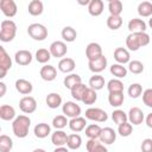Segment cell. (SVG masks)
<instances>
[{"label": "cell", "instance_id": "obj_1", "mask_svg": "<svg viewBox=\"0 0 152 152\" xmlns=\"http://www.w3.org/2000/svg\"><path fill=\"white\" fill-rule=\"evenodd\" d=\"M150 43V36L146 32H131L126 38V46L131 51H137L141 46H146Z\"/></svg>", "mask_w": 152, "mask_h": 152}, {"label": "cell", "instance_id": "obj_2", "mask_svg": "<svg viewBox=\"0 0 152 152\" xmlns=\"http://www.w3.org/2000/svg\"><path fill=\"white\" fill-rule=\"evenodd\" d=\"M30 125H31V120L28 116L26 115H19L15 116V119L12 122V131L13 134L17 138H26L28 134V129H30Z\"/></svg>", "mask_w": 152, "mask_h": 152}, {"label": "cell", "instance_id": "obj_3", "mask_svg": "<svg viewBox=\"0 0 152 152\" xmlns=\"http://www.w3.org/2000/svg\"><path fill=\"white\" fill-rule=\"evenodd\" d=\"M17 34V25L13 20L6 19L0 24V40L4 43H10L14 39Z\"/></svg>", "mask_w": 152, "mask_h": 152}, {"label": "cell", "instance_id": "obj_4", "mask_svg": "<svg viewBox=\"0 0 152 152\" xmlns=\"http://www.w3.org/2000/svg\"><path fill=\"white\" fill-rule=\"evenodd\" d=\"M27 33H28V36H30L32 39L38 40V42H42V40H44V39L48 37V28H46L43 24L34 23V24L28 25V27H27Z\"/></svg>", "mask_w": 152, "mask_h": 152}, {"label": "cell", "instance_id": "obj_5", "mask_svg": "<svg viewBox=\"0 0 152 152\" xmlns=\"http://www.w3.org/2000/svg\"><path fill=\"white\" fill-rule=\"evenodd\" d=\"M86 119L91 120V121H96V122H104V121H107L108 115L101 108L90 107L86 110Z\"/></svg>", "mask_w": 152, "mask_h": 152}, {"label": "cell", "instance_id": "obj_6", "mask_svg": "<svg viewBox=\"0 0 152 152\" xmlns=\"http://www.w3.org/2000/svg\"><path fill=\"white\" fill-rule=\"evenodd\" d=\"M12 68V59L4 46H0V78H4Z\"/></svg>", "mask_w": 152, "mask_h": 152}, {"label": "cell", "instance_id": "obj_7", "mask_svg": "<svg viewBox=\"0 0 152 152\" xmlns=\"http://www.w3.org/2000/svg\"><path fill=\"white\" fill-rule=\"evenodd\" d=\"M19 108L25 114H31L37 109V101L32 96H24L19 101Z\"/></svg>", "mask_w": 152, "mask_h": 152}, {"label": "cell", "instance_id": "obj_8", "mask_svg": "<svg viewBox=\"0 0 152 152\" xmlns=\"http://www.w3.org/2000/svg\"><path fill=\"white\" fill-rule=\"evenodd\" d=\"M88 66H89V70L93 71L94 74H99L101 71H103L107 66V58L101 55L94 59H90L88 61Z\"/></svg>", "mask_w": 152, "mask_h": 152}, {"label": "cell", "instance_id": "obj_9", "mask_svg": "<svg viewBox=\"0 0 152 152\" xmlns=\"http://www.w3.org/2000/svg\"><path fill=\"white\" fill-rule=\"evenodd\" d=\"M0 10L6 17L12 18L17 14L18 7L14 0H0Z\"/></svg>", "mask_w": 152, "mask_h": 152}, {"label": "cell", "instance_id": "obj_10", "mask_svg": "<svg viewBox=\"0 0 152 152\" xmlns=\"http://www.w3.org/2000/svg\"><path fill=\"white\" fill-rule=\"evenodd\" d=\"M63 114L66 115L68 118H75V116H80L81 115V107L72 101H66L63 107H62Z\"/></svg>", "mask_w": 152, "mask_h": 152}, {"label": "cell", "instance_id": "obj_11", "mask_svg": "<svg viewBox=\"0 0 152 152\" xmlns=\"http://www.w3.org/2000/svg\"><path fill=\"white\" fill-rule=\"evenodd\" d=\"M50 52L52 55V57H56V58H61L63 56H65L66 51H68V48H66V44L64 42H61V40H56L53 43H51L50 45Z\"/></svg>", "mask_w": 152, "mask_h": 152}, {"label": "cell", "instance_id": "obj_12", "mask_svg": "<svg viewBox=\"0 0 152 152\" xmlns=\"http://www.w3.org/2000/svg\"><path fill=\"white\" fill-rule=\"evenodd\" d=\"M99 139L104 145H112L116 140V132L112 127H104V128H102Z\"/></svg>", "mask_w": 152, "mask_h": 152}, {"label": "cell", "instance_id": "obj_13", "mask_svg": "<svg viewBox=\"0 0 152 152\" xmlns=\"http://www.w3.org/2000/svg\"><path fill=\"white\" fill-rule=\"evenodd\" d=\"M127 115H128V120L132 125L138 126V125L142 124V121H144V113L139 107H132Z\"/></svg>", "mask_w": 152, "mask_h": 152}, {"label": "cell", "instance_id": "obj_14", "mask_svg": "<svg viewBox=\"0 0 152 152\" xmlns=\"http://www.w3.org/2000/svg\"><path fill=\"white\" fill-rule=\"evenodd\" d=\"M14 61L19 65H28L32 62V53L28 50H19L14 55Z\"/></svg>", "mask_w": 152, "mask_h": 152}, {"label": "cell", "instance_id": "obj_15", "mask_svg": "<svg viewBox=\"0 0 152 152\" xmlns=\"http://www.w3.org/2000/svg\"><path fill=\"white\" fill-rule=\"evenodd\" d=\"M101 55H103V53H102V48H101L100 44L93 42V43H89L87 45V48H86V56H87L88 61L94 59V58H96V57H99Z\"/></svg>", "mask_w": 152, "mask_h": 152}, {"label": "cell", "instance_id": "obj_16", "mask_svg": "<svg viewBox=\"0 0 152 152\" xmlns=\"http://www.w3.org/2000/svg\"><path fill=\"white\" fill-rule=\"evenodd\" d=\"M68 134L62 131V129H56L52 134H51V142L55 145V146H63V145H66L68 142Z\"/></svg>", "mask_w": 152, "mask_h": 152}, {"label": "cell", "instance_id": "obj_17", "mask_svg": "<svg viewBox=\"0 0 152 152\" xmlns=\"http://www.w3.org/2000/svg\"><path fill=\"white\" fill-rule=\"evenodd\" d=\"M15 89L23 95H28L32 93L33 87L30 81H27L25 78H19L15 81Z\"/></svg>", "mask_w": 152, "mask_h": 152}, {"label": "cell", "instance_id": "obj_18", "mask_svg": "<svg viewBox=\"0 0 152 152\" xmlns=\"http://www.w3.org/2000/svg\"><path fill=\"white\" fill-rule=\"evenodd\" d=\"M57 76V70L53 65H50V64H46L44 65L42 69H40V77L44 80V81H53Z\"/></svg>", "mask_w": 152, "mask_h": 152}, {"label": "cell", "instance_id": "obj_19", "mask_svg": "<svg viewBox=\"0 0 152 152\" xmlns=\"http://www.w3.org/2000/svg\"><path fill=\"white\" fill-rule=\"evenodd\" d=\"M33 133L38 139H44L51 133V127H50V125H48L45 122H40L34 126Z\"/></svg>", "mask_w": 152, "mask_h": 152}, {"label": "cell", "instance_id": "obj_20", "mask_svg": "<svg viewBox=\"0 0 152 152\" xmlns=\"http://www.w3.org/2000/svg\"><path fill=\"white\" fill-rule=\"evenodd\" d=\"M129 32H145L146 31V23L142 19L133 18L128 21L127 25Z\"/></svg>", "mask_w": 152, "mask_h": 152}, {"label": "cell", "instance_id": "obj_21", "mask_svg": "<svg viewBox=\"0 0 152 152\" xmlns=\"http://www.w3.org/2000/svg\"><path fill=\"white\" fill-rule=\"evenodd\" d=\"M88 12L93 17H99L103 12V0H91L88 5Z\"/></svg>", "mask_w": 152, "mask_h": 152}, {"label": "cell", "instance_id": "obj_22", "mask_svg": "<svg viewBox=\"0 0 152 152\" xmlns=\"http://www.w3.org/2000/svg\"><path fill=\"white\" fill-rule=\"evenodd\" d=\"M86 118H82V116H75V118H71V120L69 121V128L72 131V132H81L86 128Z\"/></svg>", "mask_w": 152, "mask_h": 152}, {"label": "cell", "instance_id": "obj_23", "mask_svg": "<svg viewBox=\"0 0 152 152\" xmlns=\"http://www.w3.org/2000/svg\"><path fill=\"white\" fill-rule=\"evenodd\" d=\"M114 58L120 64H126V63H128L131 61L129 52L125 48H116L115 51H114Z\"/></svg>", "mask_w": 152, "mask_h": 152}, {"label": "cell", "instance_id": "obj_24", "mask_svg": "<svg viewBox=\"0 0 152 152\" xmlns=\"http://www.w3.org/2000/svg\"><path fill=\"white\" fill-rule=\"evenodd\" d=\"M76 66V63L72 58H69V57H65V58H62L59 62H58V69L59 71L62 72H71Z\"/></svg>", "mask_w": 152, "mask_h": 152}, {"label": "cell", "instance_id": "obj_25", "mask_svg": "<svg viewBox=\"0 0 152 152\" xmlns=\"http://www.w3.org/2000/svg\"><path fill=\"white\" fill-rule=\"evenodd\" d=\"M86 148L88 152H97V151L107 152V147L104 146V144H102L101 140L99 141L97 139H89L86 144Z\"/></svg>", "mask_w": 152, "mask_h": 152}, {"label": "cell", "instance_id": "obj_26", "mask_svg": "<svg viewBox=\"0 0 152 152\" xmlns=\"http://www.w3.org/2000/svg\"><path fill=\"white\" fill-rule=\"evenodd\" d=\"M0 118L5 121H11L15 119V110L10 104H2L0 107Z\"/></svg>", "mask_w": 152, "mask_h": 152}, {"label": "cell", "instance_id": "obj_27", "mask_svg": "<svg viewBox=\"0 0 152 152\" xmlns=\"http://www.w3.org/2000/svg\"><path fill=\"white\" fill-rule=\"evenodd\" d=\"M28 13L33 17H37V15H40L44 11V5L40 0H31L30 4H28Z\"/></svg>", "mask_w": 152, "mask_h": 152}, {"label": "cell", "instance_id": "obj_28", "mask_svg": "<svg viewBox=\"0 0 152 152\" xmlns=\"http://www.w3.org/2000/svg\"><path fill=\"white\" fill-rule=\"evenodd\" d=\"M46 104L49 108L51 109H55V108H58L61 104H62V97L59 94L57 93H50L48 96H46Z\"/></svg>", "mask_w": 152, "mask_h": 152}, {"label": "cell", "instance_id": "obj_29", "mask_svg": "<svg viewBox=\"0 0 152 152\" xmlns=\"http://www.w3.org/2000/svg\"><path fill=\"white\" fill-rule=\"evenodd\" d=\"M124 93L122 91H115V93H109L108 95V102L113 107H120L124 103Z\"/></svg>", "mask_w": 152, "mask_h": 152}, {"label": "cell", "instance_id": "obj_30", "mask_svg": "<svg viewBox=\"0 0 152 152\" xmlns=\"http://www.w3.org/2000/svg\"><path fill=\"white\" fill-rule=\"evenodd\" d=\"M87 88H88V87H87L86 84H83L82 82L78 83V84H76L75 87H72V88L70 89L71 96H72L76 101H82V97H83V95H84Z\"/></svg>", "mask_w": 152, "mask_h": 152}, {"label": "cell", "instance_id": "obj_31", "mask_svg": "<svg viewBox=\"0 0 152 152\" xmlns=\"http://www.w3.org/2000/svg\"><path fill=\"white\" fill-rule=\"evenodd\" d=\"M102 128L96 124H90L86 127V135L89 139H99Z\"/></svg>", "mask_w": 152, "mask_h": 152}, {"label": "cell", "instance_id": "obj_32", "mask_svg": "<svg viewBox=\"0 0 152 152\" xmlns=\"http://www.w3.org/2000/svg\"><path fill=\"white\" fill-rule=\"evenodd\" d=\"M109 70H110V74L116 78H124L127 76V69L126 66H124V64H120V63L113 64Z\"/></svg>", "mask_w": 152, "mask_h": 152}, {"label": "cell", "instance_id": "obj_33", "mask_svg": "<svg viewBox=\"0 0 152 152\" xmlns=\"http://www.w3.org/2000/svg\"><path fill=\"white\" fill-rule=\"evenodd\" d=\"M138 14L140 17H151L152 15V2L150 1H142L138 5Z\"/></svg>", "mask_w": 152, "mask_h": 152}, {"label": "cell", "instance_id": "obj_34", "mask_svg": "<svg viewBox=\"0 0 152 152\" xmlns=\"http://www.w3.org/2000/svg\"><path fill=\"white\" fill-rule=\"evenodd\" d=\"M82 82V78L80 75L77 74H69L68 76H65L63 83H64V87L68 88V89H71L72 87H75L76 84L81 83Z\"/></svg>", "mask_w": 152, "mask_h": 152}, {"label": "cell", "instance_id": "obj_35", "mask_svg": "<svg viewBox=\"0 0 152 152\" xmlns=\"http://www.w3.org/2000/svg\"><path fill=\"white\" fill-rule=\"evenodd\" d=\"M82 145V138L80 134H70L68 137V142L66 146L69 147V150H78Z\"/></svg>", "mask_w": 152, "mask_h": 152}, {"label": "cell", "instance_id": "obj_36", "mask_svg": "<svg viewBox=\"0 0 152 152\" xmlns=\"http://www.w3.org/2000/svg\"><path fill=\"white\" fill-rule=\"evenodd\" d=\"M96 100H97L96 90L93 89V88H90V87L87 88V90H86V93H84V95L82 97V102L84 104H93V103L96 102Z\"/></svg>", "mask_w": 152, "mask_h": 152}, {"label": "cell", "instance_id": "obj_37", "mask_svg": "<svg viewBox=\"0 0 152 152\" xmlns=\"http://www.w3.org/2000/svg\"><path fill=\"white\" fill-rule=\"evenodd\" d=\"M62 38L65 40V42H69V43H71V42H74L75 39H76V37H77V32H76V30L74 28V27H71V26H65L63 30H62Z\"/></svg>", "mask_w": 152, "mask_h": 152}, {"label": "cell", "instance_id": "obj_38", "mask_svg": "<svg viewBox=\"0 0 152 152\" xmlns=\"http://www.w3.org/2000/svg\"><path fill=\"white\" fill-rule=\"evenodd\" d=\"M89 87L95 89V90H100L104 87V78L101 76V75H97L95 74L94 76L90 77L89 80Z\"/></svg>", "mask_w": 152, "mask_h": 152}, {"label": "cell", "instance_id": "obj_39", "mask_svg": "<svg viewBox=\"0 0 152 152\" xmlns=\"http://www.w3.org/2000/svg\"><path fill=\"white\" fill-rule=\"evenodd\" d=\"M108 11L113 15H120L124 11V5L120 0H112L108 4Z\"/></svg>", "mask_w": 152, "mask_h": 152}, {"label": "cell", "instance_id": "obj_40", "mask_svg": "<svg viewBox=\"0 0 152 152\" xmlns=\"http://www.w3.org/2000/svg\"><path fill=\"white\" fill-rule=\"evenodd\" d=\"M122 25V18L120 15H113L110 14L108 18H107V26L108 28L110 30H118L120 28Z\"/></svg>", "mask_w": 152, "mask_h": 152}, {"label": "cell", "instance_id": "obj_41", "mask_svg": "<svg viewBox=\"0 0 152 152\" xmlns=\"http://www.w3.org/2000/svg\"><path fill=\"white\" fill-rule=\"evenodd\" d=\"M51 52L50 50H46V49H38L37 52H36V59L38 63H42V64H45L50 61L51 58Z\"/></svg>", "mask_w": 152, "mask_h": 152}, {"label": "cell", "instance_id": "obj_42", "mask_svg": "<svg viewBox=\"0 0 152 152\" xmlns=\"http://www.w3.org/2000/svg\"><path fill=\"white\" fill-rule=\"evenodd\" d=\"M12 148H13L12 139L6 134L0 135V151L1 152H10Z\"/></svg>", "mask_w": 152, "mask_h": 152}, {"label": "cell", "instance_id": "obj_43", "mask_svg": "<svg viewBox=\"0 0 152 152\" xmlns=\"http://www.w3.org/2000/svg\"><path fill=\"white\" fill-rule=\"evenodd\" d=\"M107 89L109 93H115V91H124V83L119 78H113L108 81L107 83Z\"/></svg>", "mask_w": 152, "mask_h": 152}, {"label": "cell", "instance_id": "obj_44", "mask_svg": "<svg viewBox=\"0 0 152 152\" xmlns=\"http://www.w3.org/2000/svg\"><path fill=\"white\" fill-rule=\"evenodd\" d=\"M112 119H113V121L119 126L120 124H122V122H125V121L128 120V115H127L124 110H121V109H115V110H113V113H112Z\"/></svg>", "mask_w": 152, "mask_h": 152}, {"label": "cell", "instance_id": "obj_45", "mask_svg": "<svg viewBox=\"0 0 152 152\" xmlns=\"http://www.w3.org/2000/svg\"><path fill=\"white\" fill-rule=\"evenodd\" d=\"M132 131H133V127H132V124L131 122H122L119 125L118 127V133L121 135V137H129L132 134Z\"/></svg>", "mask_w": 152, "mask_h": 152}, {"label": "cell", "instance_id": "obj_46", "mask_svg": "<svg viewBox=\"0 0 152 152\" xmlns=\"http://www.w3.org/2000/svg\"><path fill=\"white\" fill-rule=\"evenodd\" d=\"M128 95L132 97V99H137L141 95L142 93V87L140 83H132L129 87H128V90H127Z\"/></svg>", "mask_w": 152, "mask_h": 152}, {"label": "cell", "instance_id": "obj_47", "mask_svg": "<svg viewBox=\"0 0 152 152\" xmlns=\"http://www.w3.org/2000/svg\"><path fill=\"white\" fill-rule=\"evenodd\" d=\"M66 125H69V121L66 120V115H57L52 120V126L56 129H62Z\"/></svg>", "mask_w": 152, "mask_h": 152}, {"label": "cell", "instance_id": "obj_48", "mask_svg": "<svg viewBox=\"0 0 152 152\" xmlns=\"http://www.w3.org/2000/svg\"><path fill=\"white\" fill-rule=\"evenodd\" d=\"M128 70L132 74H141L144 71V64L140 61H129L128 62Z\"/></svg>", "mask_w": 152, "mask_h": 152}, {"label": "cell", "instance_id": "obj_49", "mask_svg": "<svg viewBox=\"0 0 152 152\" xmlns=\"http://www.w3.org/2000/svg\"><path fill=\"white\" fill-rule=\"evenodd\" d=\"M142 102L147 107L152 108V88H148L142 93Z\"/></svg>", "mask_w": 152, "mask_h": 152}, {"label": "cell", "instance_id": "obj_50", "mask_svg": "<svg viewBox=\"0 0 152 152\" xmlns=\"http://www.w3.org/2000/svg\"><path fill=\"white\" fill-rule=\"evenodd\" d=\"M141 151L142 152H152V139L146 138L141 142Z\"/></svg>", "mask_w": 152, "mask_h": 152}, {"label": "cell", "instance_id": "obj_51", "mask_svg": "<svg viewBox=\"0 0 152 152\" xmlns=\"http://www.w3.org/2000/svg\"><path fill=\"white\" fill-rule=\"evenodd\" d=\"M145 122H146L147 127L152 128V113H150V114L146 116V119H145Z\"/></svg>", "mask_w": 152, "mask_h": 152}, {"label": "cell", "instance_id": "obj_52", "mask_svg": "<svg viewBox=\"0 0 152 152\" xmlns=\"http://www.w3.org/2000/svg\"><path fill=\"white\" fill-rule=\"evenodd\" d=\"M68 150H69V147L66 146H56V148H55V152H68Z\"/></svg>", "mask_w": 152, "mask_h": 152}, {"label": "cell", "instance_id": "obj_53", "mask_svg": "<svg viewBox=\"0 0 152 152\" xmlns=\"http://www.w3.org/2000/svg\"><path fill=\"white\" fill-rule=\"evenodd\" d=\"M0 97H2L4 95H5V93H6V84L4 83V82H0Z\"/></svg>", "mask_w": 152, "mask_h": 152}, {"label": "cell", "instance_id": "obj_54", "mask_svg": "<svg viewBox=\"0 0 152 152\" xmlns=\"http://www.w3.org/2000/svg\"><path fill=\"white\" fill-rule=\"evenodd\" d=\"M76 1H77L78 5H81V6H88L91 0H76Z\"/></svg>", "mask_w": 152, "mask_h": 152}, {"label": "cell", "instance_id": "obj_55", "mask_svg": "<svg viewBox=\"0 0 152 152\" xmlns=\"http://www.w3.org/2000/svg\"><path fill=\"white\" fill-rule=\"evenodd\" d=\"M148 26H150V27L152 28V17H151V18L148 19Z\"/></svg>", "mask_w": 152, "mask_h": 152}, {"label": "cell", "instance_id": "obj_56", "mask_svg": "<svg viewBox=\"0 0 152 152\" xmlns=\"http://www.w3.org/2000/svg\"><path fill=\"white\" fill-rule=\"evenodd\" d=\"M106 1H108V2H109V1H112V0H106Z\"/></svg>", "mask_w": 152, "mask_h": 152}, {"label": "cell", "instance_id": "obj_57", "mask_svg": "<svg viewBox=\"0 0 152 152\" xmlns=\"http://www.w3.org/2000/svg\"><path fill=\"white\" fill-rule=\"evenodd\" d=\"M151 1H152V0H151Z\"/></svg>", "mask_w": 152, "mask_h": 152}]
</instances>
